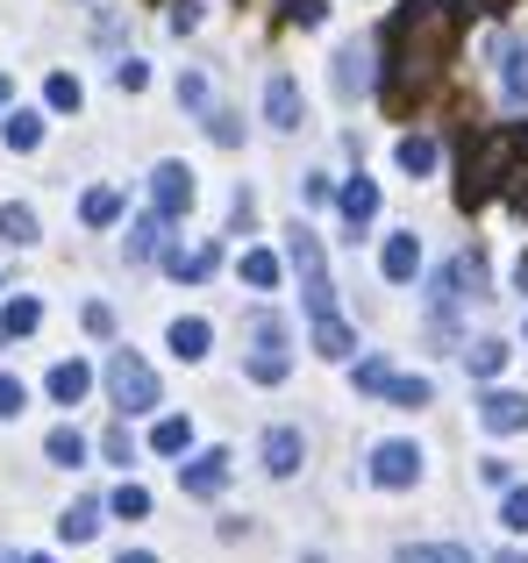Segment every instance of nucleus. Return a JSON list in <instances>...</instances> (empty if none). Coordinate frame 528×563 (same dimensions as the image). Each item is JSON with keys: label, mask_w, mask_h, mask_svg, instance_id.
<instances>
[{"label": "nucleus", "mask_w": 528, "mask_h": 563, "mask_svg": "<svg viewBox=\"0 0 528 563\" xmlns=\"http://www.w3.org/2000/svg\"><path fill=\"white\" fill-rule=\"evenodd\" d=\"M22 399H29V393H22V378L0 372V413H22Z\"/></svg>", "instance_id": "38"}, {"label": "nucleus", "mask_w": 528, "mask_h": 563, "mask_svg": "<svg viewBox=\"0 0 528 563\" xmlns=\"http://www.w3.org/2000/svg\"><path fill=\"white\" fill-rule=\"evenodd\" d=\"M29 563H51V556H29Z\"/></svg>", "instance_id": "47"}, {"label": "nucleus", "mask_w": 528, "mask_h": 563, "mask_svg": "<svg viewBox=\"0 0 528 563\" xmlns=\"http://www.w3.org/2000/svg\"><path fill=\"white\" fill-rule=\"evenodd\" d=\"M501 100L507 108H528V51L521 43H501Z\"/></svg>", "instance_id": "12"}, {"label": "nucleus", "mask_w": 528, "mask_h": 563, "mask_svg": "<svg viewBox=\"0 0 528 563\" xmlns=\"http://www.w3.org/2000/svg\"><path fill=\"white\" fill-rule=\"evenodd\" d=\"M36 321H43V307H36V300H14L8 314H0V329H8V335H29Z\"/></svg>", "instance_id": "29"}, {"label": "nucleus", "mask_w": 528, "mask_h": 563, "mask_svg": "<svg viewBox=\"0 0 528 563\" xmlns=\"http://www.w3.org/2000/svg\"><path fill=\"white\" fill-rule=\"evenodd\" d=\"M114 514H122V521H143V514H151V493H143V485H122V493H114Z\"/></svg>", "instance_id": "32"}, {"label": "nucleus", "mask_w": 528, "mask_h": 563, "mask_svg": "<svg viewBox=\"0 0 528 563\" xmlns=\"http://www.w3.org/2000/svg\"><path fill=\"white\" fill-rule=\"evenodd\" d=\"M321 14H329V0H293V22H300V29H315Z\"/></svg>", "instance_id": "39"}, {"label": "nucleus", "mask_w": 528, "mask_h": 563, "mask_svg": "<svg viewBox=\"0 0 528 563\" xmlns=\"http://www.w3.org/2000/svg\"><path fill=\"white\" fill-rule=\"evenodd\" d=\"M501 563H528V556H501Z\"/></svg>", "instance_id": "46"}, {"label": "nucleus", "mask_w": 528, "mask_h": 563, "mask_svg": "<svg viewBox=\"0 0 528 563\" xmlns=\"http://www.w3.org/2000/svg\"><path fill=\"white\" fill-rule=\"evenodd\" d=\"M378 264H386V278H393V286H407V278L421 272V235H415V229L386 235V257H378Z\"/></svg>", "instance_id": "11"}, {"label": "nucleus", "mask_w": 528, "mask_h": 563, "mask_svg": "<svg viewBox=\"0 0 528 563\" xmlns=\"http://www.w3.org/2000/svg\"><path fill=\"white\" fill-rule=\"evenodd\" d=\"M208 136H215V143H237V136H243L237 114H208Z\"/></svg>", "instance_id": "40"}, {"label": "nucleus", "mask_w": 528, "mask_h": 563, "mask_svg": "<svg viewBox=\"0 0 528 563\" xmlns=\"http://www.w3.org/2000/svg\"><path fill=\"white\" fill-rule=\"evenodd\" d=\"M86 385H94V372H86V364H57V372H51V399H57V407H79Z\"/></svg>", "instance_id": "14"}, {"label": "nucleus", "mask_w": 528, "mask_h": 563, "mask_svg": "<svg viewBox=\"0 0 528 563\" xmlns=\"http://www.w3.org/2000/svg\"><path fill=\"white\" fill-rule=\"evenodd\" d=\"M129 257H157V221H136V229H129Z\"/></svg>", "instance_id": "34"}, {"label": "nucleus", "mask_w": 528, "mask_h": 563, "mask_svg": "<svg viewBox=\"0 0 528 563\" xmlns=\"http://www.w3.org/2000/svg\"><path fill=\"white\" fill-rule=\"evenodd\" d=\"M179 485H186L194 499H215V493L229 485V456L208 450V456H194V464H179Z\"/></svg>", "instance_id": "9"}, {"label": "nucleus", "mask_w": 528, "mask_h": 563, "mask_svg": "<svg viewBox=\"0 0 528 563\" xmlns=\"http://www.w3.org/2000/svg\"><path fill=\"white\" fill-rule=\"evenodd\" d=\"M86 329H94V335H114V307L94 300V307H86Z\"/></svg>", "instance_id": "42"}, {"label": "nucleus", "mask_w": 528, "mask_h": 563, "mask_svg": "<svg viewBox=\"0 0 528 563\" xmlns=\"http://www.w3.org/2000/svg\"><path fill=\"white\" fill-rule=\"evenodd\" d=\"M264 122H272V129H300V122H307L293 71H272V79H264Z\"/></svg>", "instance_id": "6"}, {"label": "nucleus", "mask_w": 528, "mask_h": 563, "mask_svg": "<svg viewBox=\"0 0 528 563\" xmlns=\"http://www.w3.org/2000/svg\"><path fill=\"white\" fill-rule=\"evenodd\" d=\"M194 172L186 165H157L151 172V200H157V214H186V207H194Z\"/></svg>", "instance_id": "7"}, {"label": "nucleus", "mask_w": 528, "mask_h": 563, "mask_svg": "<svg viewBox=\"0 0 528 563\" xmlns=\"http://www.w3.org/2000/svg\"><path fill=\"white\" fill-rule=\"evenodd\" d=\"M165 264H172L179 278H208V272H215V250H172Z\"/></svg>", "instance_id": "27"}, {"label": "nucleus", "mask_w": 528, "mask_h": 563, "mask_svg": "<svg viewBox=\"0 0 528 563\" xmlns=\"http://www.w3.org/2000/svg\"><path fill=\"white\" fill-rule=\"evenodd\" d=\"M0 136H8V151H36V143H43V122H36V114H8V129H0Z\"/></svg>", "instance_id": "24"}, {"label": "nucleus", "mask_w": 528, "mask_h": 563, "mask_svg": "<svg viewBox=\"0 0 528 563\" xmlns=\"http://www.w3.org/2000/svg\"><path fill=\"white\" fill-rule=\"evenodd\" d=\"M179 100H186V108H200V100H208V79H200V71H186V79H179Z\"/></svg>", "instance_id": "41"}, {"label": "nucleus", "mask_w": 528, "mask_h": 563, "mask_svg": "<svg viewBox=\"0 0 528 563\" xmlns=\"http://www.w3.org/2000/svg\"><path fill=\"white\" fill-rule=\"evenodd\" d=\"M458 36V0H415V8L393 22V43H400V65H393V100H407V71H436V51Z\"/></svg>", "instance_id": "1"}, {"label": "nucleus", "mask_w": 528, "mask_h": 563, "mask_svg": "<svg viewBox=\"0 0 528 563\" xmlns=\"http://www.w3.org/2000/svg\"><path fill=\"white\" fill-rule=\"evenodd\" d=\"M0 243H36V214H29V207H0Z\"/></svg>", "instance_id": "21"}, {"label": "nucleus", "mask_w": 528, "mask_h": 563, "mask_svg": "<svg viewBox=\"0 0 528 563\" xmlns=\"http://www.w3.org/2000/svg\"><path fill=\"white\" fill-rule=\"evenodd\" d=\"M208 321L200 314H186V321H172V350H179V357H208Z\"/></svg>", "instance_id": "16"}, {"label": "nucleus", "mask_w": 528, "mask_h": 563, "mask_svg": "<svg viewBox=\"0 0 528 563\" xmlns=\"http://www.w3.org/2000/svg\"><path fill=\"white\" fill-rule=\"evenodd\" d=\"M507 372V343H479L472 350V378H501Z\"/></svg>", "instance_id": "28"}, {"label": "nucleus", "mask_w": 528, "mask_h": 563, "mask_svg": "<svg viewBox=\"0 0 528 563\" xmlns=\"http://www.w3.org/2000/svg\"><path fill=\"white\" fill-rule=\"evenodd\" d=\"M79 214L94 221V229H108V221L122 214V192H114V186H94V192H86V207H79Z\"/></svg>", "instance_id": "23"}, {"label": "nucleus", "mask_w": 528, "mask_h": 563, "mask_svg": "<svg viewBox=\"0 0 528 563\" xmlns=\"http://www.w3.org/2000/svg\"><path fill=\"white\" fill-rule=\"evenodd\" d=\"M393 563H472V550L464 542H421V550H400Z\"/></svg>", "instance_id": "20"}, {"label": "nucleus", "mask_w": 528, "mask_h": 563, "mask_svg": "<svg viewBox=\"0 0 528 563\" xmlns=\"http://www.w3.org/2000/svg\"><path fill=\"white\" fill-rule=\"evenodd\" d=\"M343 214H350V229H364V221L378 214V186L372 179H350L343 186Z\"/></svg>", "instance_id": "15"}, {"label": "nucleus", "mask_w": 528, "mask_h": 563, "mask_svg": "<svg viewBox=\"0 0 528 563\" xmlns=\"http://www.w3.org/2000/svg\"><path fill=\"white\" fill-rule=\"evenodd\" d=\"M393 157H400V172H415V179H421V172H436V143L429 136H400V151H393Z\"/></svg>", "instance_id": "22"}, {"label": "nucleus", "mask_w": 528, "mask_h": 563, "mask_svg": "<svg viewBox=\"0 0 528 563\" xmlns=\"http://www.w3.org/2000/svg\"><path fill=\"white\" fill-rule=\"evenodd\" d=\"M300 464H307L300 428H264V471H272V478H293Z\"/></svg>", "instance_id": "8"}, {"label": "nucleus", "mask_w": 528, "mask_h": 563, "mask_svg": "<svg viewBox=\"0 0 528 563\" xmlns=\"http://www.w3.org/2000/svg\"><path fill=\"white\" fill-rule=\"evenodd\" d=\"M358 385H364V393H393V364L386 357H364L358 364Z\"/></svg>", "instance_id": "30"}, {"label": "nucleus", "mask_w": 528, "mask_h": 563, "mask_svg": "<svg viewBox=\"0 0 528 563\" xmlns=\"http://www.w3.org/2000/svg\"><path fill=\"white\" fill-rule=\"evenodd\" d=\"M114 86H122V93H143V86H151V71H143V57H122V65H114Z\"/></svg>", "instance_id": "33"}, {"label": "nucleus", "mask_w": 528, "mask_h": 563, "mask_svg": "<svg viewBox=\"0 0 528 563\" xmlns=\"http://www.w3.org/2000/svg\"><path fill=\"white\" fill-rule=\"evenodd\" d=\"M479 421H486L493 435H521V428H528V393H486Z\"/></svg>", "instance_id": "10"}, {"label": "nucleus", "mask_w": 528, "mask_h": 563, "mask_svg": "<svg viewBox=\"0 0 528 563\" xmlns=\"http://www.w3.org/2000/svg\"><path fill=\"white\" fill-rule=\"evenodd\" d=\"M501 521H507V528H515V536H528V485H521V493H507V507H501Z\"/></svg>", "instance_id": "36"}, {"label": "nucleus", "mask_w": 528, "mask_h": 563, "mask_svg": "<svg viewBox=\"0 0 528 563\" xmlns=\"http://www.w3.org/2000/svg\"><path fill=\"white\" fill-rule=\"evenodd\" d=\"M515 286H521V292H528V257H521V264H515Z\"/></svg>", "instance_id": "44"}, {"label": "nucleus", "mask_w": 528, "mask_h": 563, "mask_svg": "<svg viewBox=\"0 0 528 563\" xmlns=\"http://www.w3.org/2000/svg\"><path fill=\"white\" fill-rule=\"evenodd\" d=\"M114 563H157V556H151V550H122Z\"/></svg>", "instance_id": "43"}, {"label": "nucleus", "mask_w": 528, "mask_h": 563, "mask_svg": "<svg viewBox=\"0 0 528 563\" xmlns=\"http://www.w3.org/2000/svg\"><path fill=\"white\" fill-rule=\"evenodd\" d=\"M251 329H257V350H251V364H243V372H251L257 385H278V378L293 372V357H286V321H278V314H257Z\"/></svg>", "instance_id": "4"}, {"label": "nucleus", "mask_w": 528, "mask_h": 563, "mask_svg": "<svg viewBox=\"0 0 528 563\" xmlns=\"http://www.w3.org/2000/svg\"><path fill=\"white\" fill-rule=\"evenodd\" d=\"M315 350H321V357H350V329H343V321H315Z\"/></svg>", "instance_id": "25"}, {"label": "nucleus", "mask_w": 528, "mask_h": 563, "mask_svg": "<svg viewBox=\"0 0 528 563\" xmlns=\"http://www.w3.org/2000/svg\"><path fill=\"white\" fill-rule=\"evenodd\" d=\"M94 528H100V507H94V499H79V507H65L57 536H65V542H94Z\"/></svg>", "instance_id": "18"}, {"label": "nucleus", "mask_w": 528, "mask_h": 563, "mask_svg": "<svg viewBox=\"0 0 528 563\" xmlns=\"http://www.w3.org/2000/svg\"><path fill=\"white\" fill-rule=\"evenodd\" d=\"M172 29H179V36H186V29H200V0H172Z\"/></svg>", "instance_id": "37"}, {"label": "nucleus", "mask_w": 528, "mask_h": 563, "mask_svg": "<svg viewBox=\"0 0 528 563\" xmlns=\"http://www.w3.org/2000/svg\"><path fill=\"white\" fill-rule=\"evenodd\" d=\"M108 393H114L122 413H143V407H157V372L136 357V350H114L108 357Z\"/></svg>", "instance_id": "3"}, {"label": "nucleus", "mask_w": 528, "mask_h": 563, "mask_svg": "<svg viewBox=\"0 0 528 563\" xmlns=\"http://www.w3.org/2000/svg\"><path fill=\"white\" fill-rule=\"evenodd\" d=\"M243 278H251L257 292H264V286H278V257H272V250H243Z\"/></svg>", "instance_id": "26"}, {"label": "nucleus", "mask_w": 528, "mask_h": 563, "mask_svg": "<svg viewBox=\"0 0 528 563\" xmlns=\"http://www.w3.org/2000/svg\"><path fill=\"white\" fill-rule=\"evenodd\" d=\"M186 442H194V421H179V413L151 428V450H157V456H186Z\"/></svg>", "instance_id": "17"}, {"label": "nucleus", "mask_w": 528, "mask_h": 563, "mask_svg": "<svg viewBox=\"0 0 528 563\" xmlns=\"http://www.w3.org/2000/svg\"><path fill=\"white\" fill-rule=\"evenodd\" d=\"M286 264H293V278H300V292H307V314L329 321L336 314V286H329V264H321V243L307 229L286 235Z\"/></svg>", "instance_id": "2"}, {"label": "nucleus", "mask_w": 528, "mask_h": 563, "mask_svg": "<svg viewBox=\"0 0 528 563\" xmlns=\"http://www.w3.org/2000/svg\"><path fill=\"white\" fill-rule=\"evenodd\" d=\"M386 399H400V407H429V378H393Z\"/></svg>", "instance_id": "35"}, {"label": "nucleus", "mask_w": 528, "mask_h": 563, "mask_svg": "<svg viewBox=\"0 0 528 563\" xmlns=\"http://www.w3.org/2000/svg\"><path fill=\"white\" fill-rule=\"evenodd\" d=\"M0 100H8V71H0Z\"/></svg>", "instance_id": "45"}, {"label": "nucleus", "mask_w": 528, "mask_h": 563, "mask_svg": "<svg viewBox=\"0 0 528 563\" xmlns=\"http://www.w3.org/2000/svg\"><path fill=\"white\" fill-rule=\"evenodd\" d=\"M43 456H51V464H86V442H79V428H51V442H43Z\"/></svg>", "instance_id": "19"}, {"label": "nucleus", "mask_w": 528, "mask_h": 563, "mask_svg": "<svg viewBox=\"0 0 528 563\" xmlns=\"http://www.w3.org/2000/svg\"><path fill=\"white\" fill-rule=\"evenodd\" d=\"M43 93H51V108H79V79H72V71H51V86H43Z\"/></svg>", "instance_id": "31"}, {"label": "nucleus", "mask_w": 528, "mask_h": 563, "mask_svg": "<svg viewBox=\"0 0 528 563\" xmlns=\"http://www.w3.org/2000/svg\"><path fill=\"white\" fill-rule=\"evenodd\" d=\"M329 79H336V93H358V86H372V51H358V43H343V51H336V71H329Z\"/></svg>", "instance_id": "13"}, {"label": "nucleus", "mask_w": 528, "mask_h": 563, "mask_svg": "<svg viewBox=\"0 0 528 563\" xmlns=\"http://www.w3.org/2000/svg\"><path fill=\"white\" fill-rule=\"evenodd\" d=\"M421 478V450L415 442H378L372 450V485H386V493H400V485Z\"/></svg>", "instance_id": "5"}]
</instances>
